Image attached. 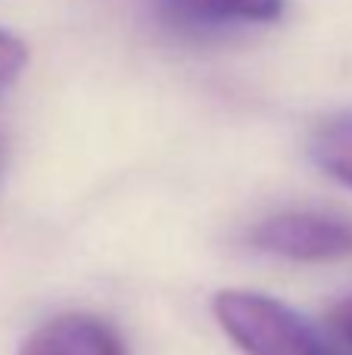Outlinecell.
<instances>
[{"mask_svg": "<svg viewBox=\"0 0 352 355\" xmlns=\"http://www.w3.org/2000/svg\"><path fill=\"white\" fill-rule=\"evenodd\" d=\"M212 312L243 355H352L334 331L272 296L222 290L212 300Z\"/></svg>", "mask_w": 352, "mask_h": 355, "instance_id": "obj_1", "label": "cell"}, {"mask_svg": "<svg viewBox=\"0 0 352 355\" xmlns=\"http://www.w3.org/2000/svg\"><path fill=\"white\" fill-rule=\"evenodd\" d=\"M249 246L287 262H337L352 256V218L334 212H278L249 227Z\"/></svg>", "mask_w": 352, "mask_h": 355, "instance_id": "obj_2", "label": "cell"}, {"mask_svg": "<svg viewBox=\"0 0 352 355\" xmlns=\"http://www.w3.org/2000/svg\"><path fill=\"white\" fill-rule=\"evenodd\" d=\"M19 355H131L109 321L87 312H62L25 337Z\"/></svg>", "mask_w": 352, "mask_h": 355, "instance_id": "obj_3", "label": "cell"}, {"mask_svg": "<svg viewBox=\"0 0 352 355\" xmlns=\"http://www.w3.org/2000/svg\"><path fill=\"white\" fill-rule=\"evenodd\" d=\"M287 0H159V12L181 31H222L268 25L284 16Z\"/></svg>", "mask_w": 352, "mask_h": 355, "instance_id": "obj_4", "label": "cell"}, {"mask_svg": "<svg viewBox=\"0 0 352 355\" xmlns=\"http://www.w3.org/2000/svg\"><path fill=\"white\" fill-rule=\"evenodd\" d=\"M309 150L322 172L352 187V110L324 119L312 135Z\"/></svg>", "mask_w": 352, "mask_h": 355, "instance_id": "obj_5", "label": "cell"}, {"mask_svg": "<svg viewBox=\"0 0 352 355\" xmlns=\"http://www.w3.org/2000/svg\"><path fill=\"white\" fill-rule=\"evenodd\" d=\"M25 62H28L25 44L10 31H0V91H6L22 75Z\"/></svg>", "mask_w": 352, "mask_h": 355, "instance_id": "obj_6", "label": "cell"}, {"mask_svg": "<svg viewBox=\"0 0 352 355\" xmlns=\"http://www.w3.org/2000/svg\"><path fill=\"white\" fill-rule=\"evenodd\" d=\"M328 324H331V331H334V337L352 352V296L340 300L334 309H331Z\"/></svg>", "mask_w": 352, "mask_h": 355, "instance_id": "obj_7", "label": "cell"}]
</instances>
